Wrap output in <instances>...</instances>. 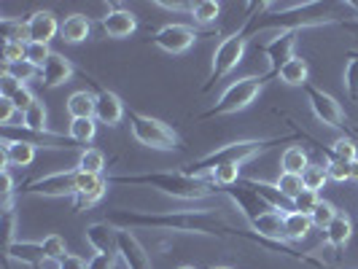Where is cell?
I'll list each match as a JSON object with an SVG mask.
<instances>
[{
	"label": "cell",
	"instance_id": "2",
	"mask_svg": "<svg viewBox=\"0 0 358 269\" xmlns=\"http://www.w3.org/2000/svg\"><path fill=\"white\" fill-rule=\"evenodd\" d=\"M110 186H151L167 197L197 202V199L213 197L215 189L210 178H197L183 170H162V173H138V175H110Z\"/></svg>",
	"mask_w": 358,
	"mask_h": 269
},
{
	"label": "cell",
	"instance_id": "38",
	"mask_svg": "<svg viewBox=\"0 0 358 269\" xmlns=\"http://www.w3.org/2000/svg\"><path fill=\"white\" fill-rule=\"evenodd\" d=\"M27 59V43L22 41H6L3 43V65H17Z\"/></svg>",
	"mask_w": 358,
	"mask_h": 269
},
{
	"label": "cell",
	"instance_id": "54",
	"mask_svg": "<svg viewBox=\"0 0 358 269\" xmlns=\"http://www.w3.org/2000/svg\"><path fill=\"white\" fill-rule=\"evenodd\" d=\"M210 269H232V267H210Z\"/></svg>",
	"mask_w": 358,
	"mask_h": 269
},
{
	"label": "cell",
	"instance_id": "16",
	"mask_svg": "<svg viewBox=\"0 0 358 269\" xmlns=\"http://www.w3.org/2000/svg\"><path fill=\"white\" fill-rule=\"evenodd\" d=\"M94 119H97V124H106V126L122 124V119H124V103H122V97L110 89H97Z\"/></svg>",
	"mask_w": 358,
	"mask_h": 269
},
{
	"label": "cell",
	"instance_id": "15",
	"mask_svg": "<svg viewBox=\"0 0 358 269\" xmlns=\"http://www.w3.org/2000/svg\"><path fill=\"white\" fill-rule=\"evenodd\" d=\"M100 27L108 38H116V41H124L138 30V17L127 8H108L106 17H100Z\"/></svg>",
	"mask_w": 358,
	"mask_h": 269
},
{
	"label": "cell",
	"instance_id": "4",
	"mask_svg": "<svg viewBox=\"0 0 358 269\" xmlns=\"http://www.w3.org/2000/svg\"><path fill=\"white\" fill-rule=\"evenodd\" d=\"M269 81V73L264 75H245V78H237L232 81L227 89L221 92V97L215 100L213 108H208L205 113H199L197 119L205 122V119H218V116H232V113H240L248 106H253L259 100V94L264 92V84Z\"/></svg>",
	"mask_w": 358,
	"mask_h": 269
},
{
	"label": "cell",
	"instance_id": "50",
	"mask_svg": "<svg viewBox=\"0 0 358 269\" xmlns=\"http://www.w3.org/2000/svg\"><path fill=\"white\" fill-rule=\"evenodd\" d=\"M62 269H90V261L84 256H78V253H68L62 259Z\"/></svg>",
	"mask_w": 358,
	"mask_h": 269
},
{
	"label": "cell",
	"instance_id": "34",
	"mask_svg": "<svg viewBox=\"0 0 358 269\" xmlns=\"http://www.w3.org/2000/svg\"><path fill=\"white\" fill-rule=\"evenodd\" d=\"M326 157H337V159H345V161H353L358 159V145L353 138H348V135H340L331 148H329V154Z\"/></svg>",
	"mask_w": 358,
	"mask_h": 269
},
{
	"label": "cell",
	"instance_id": "39",
	"mask_svg": "<svg viewBox=\"0 0 358 269\" xmlns=\"http://www.w3.org/2000/svg\"><path fill=\"white\" fill-rule=\"evenodd\" d=\"M3 71L11 73V75H14L17 81H22L24 87H27V81H33L36 75H41V71H38L33 62H27V59H24V62H17V65H6Z\"/></svg>",
	"mask_w": 358,
	"mask_h": 269
},
{
	"label": "cell",
	"instance_id": "12",
	"mask_svg": "<svg viewBox=\"0 0 358 269\" xmlns=\"http://www.w3.org/2000/svg\"><path fill=\"white\" fill-rule=\"evenodd\" d=\"M119 259L124 261L127 269H154V261L143 242L129 229H119Z\"/></svg>",
	"mask_w": 358,
	"mask_h": 269
},
{
	"label": "cell",
	"instance_id": "22",
	"mask_svg": "<svg viewBox=\"0 0 358 269\" xmlns=\"http://www.w3.org/2000/svg\"><path fill=\"white\" fill-rule=\"evenodd\" d=\"M243 183H245V186H251V189H256V191L269 202V208H275V210H280V213H291V210H294V205H291V202L278 191V186H275V183L256 180V178H243Z\"/></svg>",
	"mask_w": 358,
	"mask_h": 269
},
{
	"label": "cell",
	"instance_id": "6",
	"mask_svg": "<svg viewBox=\"0 0 358 269\" xmlns=\"http://www.w3.org/2000/svg\"><path fill=\"white\" fill-rule=\"evenodd\" d=\"M245 49H248V36L243 33V30H237L232 36H227L218 46H215L213 52V62H210V73H208V78H205V87L202 89H213L218 81H224L229 73L243 62V57H245Z\"/></svg>",
	"mask_w": 358,
	"mask_h": 269
},
{
	"label": "cell",
	"instance_id": "8",
	"mask_svg": "<svg viewBox=\"0 0 358 269\" xmlns=\"http://www.w3.org/2000/svg\"><path fill=\"white\" fill-rule=\"evenodd\" d=\"M305 94H307L310 108H313V113H315V119H318L321 124L334 126V129H345V126H350L345 108H342L340 103L329 94V92H323L321 87H315V84H307Z\"/></svg>",
	"mask_w": 358,
	"mask_h": 269
},
{
	"label": "cell",
	"instance_id": "26",
	"mask_svg": "<svg viewBox=\"0 0 358 269\" xmlns=\"http://www.w3.org/2000/svg\"><path fill=\"white\" fill-rule=\"evenodd\" d=\"M350 237H353V221L348 213H340L331 221V226L326 229V242L331 248H345L350 242Z\"/></svg>",
	"mask_w": 358,
	"mask_h": 269
},
{
	"label": "cell",
	"instance_id": "40",
	"mask_svg": "<svg viewBox=\"0 0 358 269\" xmlns=\"http://www.w3.org/2000/svg\"><path fill=\"white\" fill-rule=\"evenodd\" d=\"M326 170H329V180H337V183L350 180V161L337 159V157H329V161H326Z\"/></svg>",
	"mask_w": 358,
	"mask_h": 269
},
{
	"label": "cell",
	"instance_id": "19",
	"mask_svg": "<svg viewBox=\"0 0 358 269\" xmlns=\"http://www.w3.org/2000/svg\"><path fill=\"white\" fill-rule=\"evenodd\" d=\"M6 256H8L11 261H22V264H27V267H33V269H36L43 259H49L43 242H30V240H14V242L6 248Z\"/></svg>",
	"mask_w": 358,
	"mask_h": 269
},
{
	"label": "cell",
	"instance_id": "14",
	"mask_svg": "<svg viewBox=\"0 0 358 269\" xmlns=\"http://www.w3.org/2000/svg\"><path fill=\"white\" fill-rule=\"evenodd\" d=\"M73 75H76V65L65 54L54 52L49 62L41 68V84H43V89H57V87L68 84Z\"/></svg>",
	"mask_w": 358,
	"mask_h": 269
},
{
	"label": "cell",
	"instance_id": "46",
	"mask_svg": "<svg viewBox=\"0 0 358 269\" xmlns=\"http://www.w3.org/2000/svg\"><path fill=\"white\" fill-rule=\"evenodd\" d=\"M14 232H17V215L14 210H3V245L6 248L14 242Z\"/></svg>",
	"mask_w": 358,
	"mask_h": 269
},
{
	"label": "cell",
	"instance_id": "56",
	"mask_svg": "<svg viewBox=\"0 0 358 269\" xmlns=\"http://www.w3.org/2000/svg\"><path fill=\"white\" fill-rule=\"evenodd\" d=\"M356 135H358V129H356Z\"/></svg>",
	"mask_w": 358,
	"mask_h": 269
},
{
	"label": "cell",
	"instance_id": "5",
	"mask_svg": "<svg viewBox=\"0 0 358 269\" xmlns=\"http://www.w3.org/2000/svg\"><path fill=\"white\" fill-rule=\"evenodd\" d=\"M129 129H132V138L145 148H154V151L180 148V138L173 126H167L154 116H145L141 110H129Z\"/></svg>",
	"mask_w": 358,
	"mask_h": 269
},
{
	"label": "cell",
	"instance_id": "41",
	"mask_svg": "<svg viewBox=\"0 0 358 269\" xmlns=\"http://www.w3.org/2000/svg\"><path fill=\"white\" fill-rule=\"evenodd\" d=\"M52 49H49V43H27V62H33L38 71L49 62V57H52Z\"/></svg>",
	"mask_w": 358,
	"mask_h": 269
},
{
	"label": "cell",
	"instance_id": "49",
	"mask_svg": "<svg viewBox=\"0 0 358 269\" xmlns=\"http://www.w3.org/2000/svg\"><path fill=\"white\" fill-rule=\"evenodd\" d=\"M14 113H19L17 106L11 103V100H6V97H0V124L8 126L11 124V119H14Z\"/></svg>",
	"mask_w": 358,
	"mask_h": 269
},
{
	"label": "cell",
	"instance_id": "29",
	"mask_svg": "<svg viewBox=\"0 0 358 269\" xmlns=\"http://www.w3.org/2000/svg\"><path fill=\"white\" fill-rule=\"evenodd\" d=\"M103 167H106V154L100 148H84L76 164L78 173H90V175H103Z\"/></svg>",
	"mask_w": 358,
	"mask_h": 269
},
{
	"label": "cell",
	"instance_id": "25",
	"mask_svg": "<svg viewBox=\"0 0 358 269\" xmlns=\"http://www.w3.org/2000/svg\"><path fill=\"white\" fill-rule=\"evenodd\" d=\"M68 113H71V119H94V108H97V94H92V92H73L71 97H68Z\"/></svg>",
	"mask_w": 358,
	"mask_h": 269
},
{
	"label": "cell",
	"instance_id": "48",
	"mask_svg": "<svg viewBox=\"0 0 358 269\" xmlns=\"http://www.w3.org/2000/svg\"><path fill=\"white\" fill-rule=\"evenodd\" d=\"M119 256H110V253H94L90 259V269H116Z\"/></svg>",
	"mask_w": 358,
	"mask_h": 269
},
{
	"label": "cell",
	"instance_id": "45",
	"mask_svg": "<svg viewBox=\"0 0 358 269\" xmlns=\"http://www.w3.org/2000/svg\"><path fill=\"white\" fill-rule=\"evenodd\" d=\"M154 6H159L164 11H176V14H192L194 11V3L192 0H157Z\"/></svg>",
	"mask_w": 358,
	"mask_h": 269
},
{
	"label": "cell",
	"instance_id": "55",
	"mask_svg": "<svg viewBox=\"0 0 358 269\" xmlns=\"http://www.w3.org/2000/svg\"><path fill=\"white\" fill-rule=\"evenodd\" d=\"M353 52H356V54H358V49H353Z\"/></svg>",
	"mask_w": 358,
	"mask_h": 269
},
{
	"label": "cell",
	"instance_id": "51",
	"mask_svg": "<svg viewBox=\"0 0 358 269\" xmlns=\"http://www.w3.org/2000/svg\"><path fill=\"white\" fill-rule=\"evenodd\" d=\"M350 180H356L358 183V159L350 161Z\"/></svg>",
	"mask_w": 358,
	"mask_h": 269
},
{
	"label": "cell",
	"instance_id": "27",
	"mask_svg": "<svg viewBox=\"0 0 358 269\" xmlns=\"http://www.w3.org/2000/svg\"><path fill=\"white\" fill-rule=\"evenodd\" d=\"M307 164H310V159H307V151L302 148V145H288L286 151H283V157H280V167H283V173L302 175Z\"/></svg>",
	"mask_w": 358,
	"mask_h": 269
},
{
	"label": "cell",
	"instance_id": "36",
	"mask_svg": "<svg viewBox=\"0 0 358 269\" xmlns=\"http://www.w3.org/2000/svg\"><path fill=\"white\" fill-rule=\"evenodd\" d=\"M345 89L348 97L358 103V54L348 52V65H345Z\"/></svg>",
	"mask_w": 358,
	"mask_h": 269
},
{
	"label": "cell",
	"instance_id": "32",
	"mask_svg": "<svg viewBox=\"0 0 358 269\" xmlns=\"http://www.w3.org/2000/svg\"><path fill=\"white\" fill-rule=\"evenodd\" d=\"M278 191L294 205V199L305 191V183H302V175H294V173H280V178L275 180Z\"/></svg>",
	"mask_w": 358,
	"mask_h": 269
},
{
	"label": "cell",
	"instance_id": "44",
	"mask_svg": "<svg viewBox=\"0 0 358 269\" xmlns=\"http://www.w3.org/2000/svg\"><path fill=\"white\" fill-rule=\"evenodd\" d=\"M318 202H321V197H318L315 191H307V189H305L299 197L294 199V210H299V213L310 215L313 210H315V205H318Z\"/></svg>",
	"mask_w": 358,
	"mask_h": 269
},
{
	"label": "cell",
	"instance_id": "35",
	"mask_svg": "<svg viewBox=\"0 0 358 269\" xmlns=\"http://www.w3.org/2000/svg\"><path fill=\"white\" fill-rule=\"evenodd\" d=\"M208 178L213 180L215 189H227V186H234L240 180V167L237 164H221V167H215Z\"/></svg>",
	"mask_w": 358,
	"mask_h": 269
},
{
	"label": "cell",
	"instance_id": "43",
	"mask_svg": "<svg viewBox=\"0 0 358 269\" xmlns=\"http://www.w3.org/2000/svg\"><path fill=\"white\" fill-rule=\"evenodd\" d=\"M19 89H24V84L22 81H17L11 73H0V97H6V100H11L14 94H17Z\"/></svg>",
	"mask_w": 358,
	"mask_h": 269
},
{
	"label": "cell",
	"instance_id": "11",
	"mask_svg": "<svg viewBox=\"0 0 358 269\" xmlns=\"http://www.w3.org/2000/svg\"><path fill=\"white\" fill-rule=\"evenodd\" d=\"M108 178L106 175H90V173H81L78 175V191L73 197V210L81 213V210H90L92 205H97L100 199L106 197L108 191Z\"/></svg>",
	"mask_w": 358,
	"mask_h": 269
},
{
	"label": "cell",
	"instance_id": "28",
	"mask_svg": "<svg viewBox=\"0 0 358 269\" xmlns=\"http://www.w3.org/2000/svg\"><path fill=\"white\" fill-rule=\"evenodd\" d=\"M68 135L78 145H87L90 148V143L94 140V135H97V119H71Z\"/></svg>",
	"mask_w": 358,
	"mask_h": 269
},
{
	"label": "cell",
	"instance_id": "18",
	"mask_svg": "<svg viewBox=\"0 0 358 269\" xmlns=\"http://www.w3.org/2000/svg\"><path fill=\"white\" fill-rule=\"evenodd\" d=\"M0 145H3V164L8 167H30L36 161V145L30 140L0 138Z\"/></svg>",
	"mask_w": 358,
	"mask_h": 269
},
{
	"label": "cell",
	"instance_id": "1",
	"mask_svg": "<svg viewBox=\"0 0 358 269\" xmlns=\"http://www.w3.org/2000/svg\"><path fill=\"white\" fill-rule=\"evenodd\" d=\"M106 224L113 229H154V232H178V234H232L240 237V229L229 226L213 208H192V210H110Z\"/></svg>",
	"mask_w": 358,
	"mask_h": 269
},
{
	"label": "cell",
	"instance_id": "10",
	"mask_svg": "<svg viewBox=\"0 0 358 269\" xmlns=\"http://www.w3.org/2000/svg\"><path fill=\"white\" fill-rule=\"evenodd\" d=\"M296 38L299 33L296 30H283V33H275L267 43L262 46V54L267 57L269 62V78L278 75L280 68L286 65L288 59H294V49H296Z\"/></svg>",
	"mask_w": 358,
	"mask_h": 269
},
{
	"label": "cell",
	"instance_id": "13",
	"mask_svg": "<svg viewBox=\"0 0 358 269\" xmlns=\"http://www.w3.org/2000/svg\"><path fill=\"white\" fill-rule=\"evenodd\" d=\"M24 24H27V43H49L62 27V22L49 8H41L36 14H30L24 19Z\"/></svg>",
	"mask_w": 358,
	"mask_h": 269
},
{
	"label": "cell",
	"instance_id": "24",
	"mask_svg": "<svg viewBox=\"0 0 358 269\" xmlns=\"http://www.w3.org/2000/svg\"><path fill=\"white\" fill-rule=\"evenodd\" d=\"M280 81L288 84V87H302L305 89L307 84H310V65H307V59L302 57H294V59H288L286 65L280 68Z\"/></svg>",
	"mask_w": 358,
	"mask_h": 269
},
{
	"label": "cell",
	"instance_id": "42",
	"mask_svg": "<svg viewBox=\"0 0 358 269\" xmlns=\"http://www.w3.org/2000/svg\"><path fill=\"white\" fill-rule=\"evenodd\" d=\"M41 242H43L49 259H65V256H68V245H65V240H62L59 234H46Z\"/></svg>",
	"mask_w": 358,
	"mask_h": 269
},
{
	"label": "cell",
	"instance_id": "52",
	"mask_svg": "<svg viewBox=\"0 0 358 269\" xmlns=\"http://www.w3.org/2000/svg\"><path fill=\"white\" fill-rule=\"evenodd\" d=\"M345 27H348V30H353V33H358V19H353V22H345Z\"/></svg>",
	"mask_w": 358,
	"mask_h": 269
},
{
	"label": "cell",
	"instance_id": "31",
	"mask_svg": "<svg viewBox=\"0 0 358 269\" xmlns=\"http://www.w3.org/2000/svg\"><path fill=\"white\" fill-rule=\"evenodd\" d=\"M192 17H194V22L202 24V27H210V24H215L218 17H221V3H215V0H199V3H194Z\"/></svg>",
	"mask_w": 358,
	"mask_h": 269
},
{
	"label": "cell",
	"instance_id": "9",
	"mask_svg": "<svg viewBox=\"0 0 358 269\" xmlns=\"http://www.w3.org/2000/svg\"><path fill=\"white\" fill-rule=\"evenodd\" d=\"M197 41H199L197 30H194V27H189V24H178V22L164 24V27H159V30L151 36V43H154L157 49H162V52H167V54L189 52Z\"/></svg>",
	"mask_w": 358,
	"mask_h": 269
},
{
	"label": "cell",
	"instance_id": "47",
	"mask_svg": "<svg viewBox=\"0 0 358 269\" xmlns=\"http://www.w3.org/2000/svg\"><path fill=\"white\" fill-rule=\"evenodd\" d=\"M11 103L17 106L19 113H24V110H30L33 108V103H36V94L30 92V87H24V89H19L14 97H11Z\"/></svg>",
	"mask_w": 358,
	"mask_h": 269
},
{
	"label": "cell",
	"instance_id": "33",
	"mask_svg": "<svg viewBox=\"0 0 358 269\" xmlns=\"http://www.w3.org/2000/svg\"><path fill=\"white\" fill-rule=\"evenodd\" d=\"M0 36H3V43L6 41H22V43H27V24L22 22V19H0Z\"/></svg>",
	"mask_w": 358,
	"mask_h": 269
},
{
	"label": "cell",
	"instance_id": "30",
	"mask_svg": "<svg viewBox=\"0 0 358 269\" xmlns=\"http://www.w3.org/2000/svg\"><path fill=\"white\" fill-rule=\"evenodd\" d=\"M302 183H305L307 191H321L326 189V183H329V170H326V164H315V161H310L305 167V173H302Z\"/></svg>",
	"mask_w": 358,
	"mask_h": 269
},
{
	"label": "cell",
	"instance_id": "17",
	"mask_svg": "<svg viewBox=\"0 0 358 269\" xmlns=\"http://www.w3.org/2000/svg\"><path fill=\"white\" fill-rule=\"evenodd\" d=\"M87 242L94 253H110L119 256V229H113L106 221H97L87 226Z\"/></svg>",
	"mask_w": 358,
	"mask_h": 269
},
{
	"label": "cell",
	"instance_id": "3",
	"mask_svg": "<svg viewBox=\"0 0 358 269\" xmlns=\"http://www.w3.org/2000/svg\"><path fill=\"white\" fill-rule=\"evenodd\" d=\"M294 138H302V135L296 132V135H275V138H259V140H234V143H227V145H221V148H213V151L202 154V157H199L197 161H192L183 173L202 178V173H213L215 167H221V164H237V167H243L245 161H251V159H256L259 154H264L269 145L288 143V140H294Z\"/></svg>",
	"mask_w": 358,
	"mask_h": 269
},
{
	"label": "cell",
	"instance_id": "37",
	"mask_svg": "<svg viewBox=\"0 0 358 269\" xmlns=\"http://www.w3.org/2000/svg\"><path fill=\"white\" fill-rule=\"evenodd\" d=\"M340 215V210L331 205V202H326V199H321L318 205H315V210L310 213V218H313V226H318V229H329L331 226V221Z\"/></svg>",
	"mask_w": 358,
	"mask_h": 269
},
{
	"label": "cell",
	"instance_id": "53",
	"mask_svg": "<svg viewBox=\"0 0 358 269\" xmlns=\"http://www.w3.org/2000/svg\"><path fill=\"white\" fill-rule=\"evenodd\" d=\"M178 269H197V267H192V264H183V267H178Z\"/></svg>",
	"mask_w": 358,
	"mask_h": 269
},
{
	"label": "cell",
	"instance_id": "23",
	"mask_svg": "<svg viewBox=\"0 0 358 269\" xmlns=\"http://www.w3.org/2000/svg\"><path fill=\"white\" fill-rule=\"evenodd\" d=\"M46 122H49V110H46V106L41 100H36L30 110L22 113V129L30 132V135H52V129L46 126Z\"/></svg>",
	"mask_w": 358,
	"mask_h": 269
},
{
	"label": "cell",
	"instance_id": "20",
	"mask_svg": "<svg viewBox=\"0 0 358 269\" xmlns=\"http://www.w3.org/2000/svg\"><path fill=\"white\" fill-rule=\"evenodd\" d=\"M92 36V22L84 14H68L62 19V27H59V38L65 43H84Z\"/></svg>",
	"mask_w": 358,
	"mask_h": 269
},
{
	"label": "cell",
	"instance_id": "7",
	"mask_svg": "<svg viewBox=\"0 0 358 269\" xmlns=\"http://www.w3.org/2000/svg\"><path fill=\"white\" fill-rule=\"evenodd\" d=\"M78 170H59V173H49L41 178L27 180L24 186H19V194H33V197H76L78 191Z\"/></svg>",
	"mask_w": 358,
	"mask_h": 269
},
{
	"label": "cell",
	"instance_id": "21",
	"mask_svg": "<svg viewBox=\"0 0 358 269\" xmlns=\"http://www.w3.org/2000/svg\"><path fill=\"white\" fill-rule=\"evenodd\" d=\"M310 232H313V218L310 215L299 213V210L286 213V221H283V240L286 242H299Z\"/></svg>",
	"mask_w": 358,
	"mask_h": 269
}]
</instances>
